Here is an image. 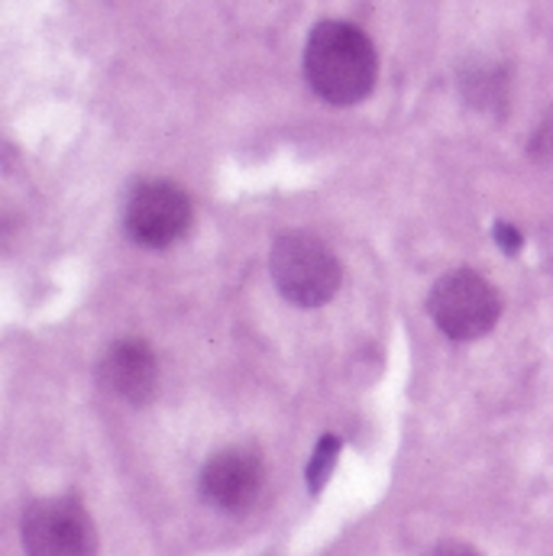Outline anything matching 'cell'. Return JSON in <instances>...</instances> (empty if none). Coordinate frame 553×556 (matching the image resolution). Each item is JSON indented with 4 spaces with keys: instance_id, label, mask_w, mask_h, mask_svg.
Segmentation results:
<instances>
[{
    "instance_id": "1",
    "label": "cell",
    "mask_w": 553,
    "mask_h": 556,
    "mask_svg": "<svg viewBox=\"0 0 553 556\" xmlns=\"http://www.w3.org/2000/svg\"><path fill=\"white\" fill-rule=\"evenodd\" d=\"M379 59L363 29L340 20H324L304 46V78L327 104L350 108L376 88Z\"/></svg>"
},
{
    "instance_id": "2",
    "label": "cell",
    "mask_w": 553,
    "mask_h": 556,
    "mask_svg": "<svg viewBox=\"0 0 553 556\" xmlns=\"http://www.w3.org/2000/svg\"><path fill=\"white\" fill-rule=\"evenodd\" d=\"M269 269L281 298L298 307L327 304L343 281L337 253L307 230H288L278 237L269 253Z\"/></svg>"
},
{
    "instance_id": "3",
    "label": "cell",
    "mask_w": 553,
    "mask_h": 556,
    "mask_svg": "<svg viewBox=\"0 0 553 556\" xmlns=\"http://www.w3.org/2000/svg\"><path fill=\"white\" fill-rule=\"evenodd\" d=\"M427 311L440 333L450 340L469 343L486 337L502 317V298L492 281L473 269H453L440 276L430 288Z\"/></svg>"
},
{
    "instance_id": "4",
    "label": "cell",
    "mask_w": 553,
    "mask_h": 556,
    "mask_svg": "<svg viewBox=\"0 0 553 556\" xmlns=\"http://www.w3.org/2000/svg\"><path fill=\"white\" fill-rule=\"evenodd\" d=\"M26 556H98V531L75 495L39 498L23 511Z\"/></svg>"
},
{
    "instance_id": "5",
    "label": "cell",
    "mask_w": 553,
    "mask_h": 556,
    "mask_svg": "<svg viewBox=\"0 0 553 556\" xmlns=\"http://www.w3.org/2000/svg\"><path fill=\"white\" fill-rule=\"evenodd\" d=\"M194 220L191 198L185 188L165 178L139 181L124 207V227L130 240L146 250H165L178 243Z\"/></svg>"
},
{
    "instance_id": "6",
    "label": "cell",
    "mask_w": 553,
    "mask_h": 556,
    "mask_svg": "<svg viewBox=\"0 0 553 556\" xmlns=\"http://www.w3.org/2000/svg\"><path fill=\"white\" fill-rule=\"evenodd\" d=\"M266 485V463L250 446H230L214 453L201 469V495L227 515L250 511Z\"/></svg>"
},
{
    "instance_id": "7",
    "label": "cell",
    "mask_w": 553,
    "mask_h": 556,
    "mask_svg": "<svg viewBox=\"0 0 553 556\" xmlns=\"http://www.w3.org/2000/svg\"><path fill=\"white\" fill-rule=\"evenodd\" d=\"M101 386L121 402L146 405L159 386V359L142 340H117L98 366Z\"/></svg>"
},
{
    "instance_id": "8",
    "label": "cell",
    "mask_w": 553,
    "mask_h": 556,
    "mask_svg": "<svg viewBox=\"0 0 553 556\" xmlns=\"http://www.w3.org/2000/svg\"><path fill=\"white\" fill-rule=\"evenodd\" d=\"M505 91H508L505 72L495 65L463 72V98L479 111H499L505 104Z\"/></svg>"
},
{
    "instance_id": "9",
    "label": "cell",
    "mask_w": 553,
    "mask_h": 556,
    "mask_svg": "<svg viewBox=\"0 0 553 556\" xmlns=\"http://www.w3.org/2000/svg\"><path fill=\"white\" fill-rule=\"evenodd\" d=\"M340 437H334V433H327V437H321V443H317V450H314V456H311V463H307V489L317 495V492H324V485H327V479H330V472H334V466H337V456H340Z\"/></svg>"
},
{
    "instance_id": "10",
    "label": "cell",
    "mask_w": 553,
    "mask_h": 556,
    "mask_svg": "<svg viewBox=\"0 0 553 556\" xmlns=\"http://www.w3.org/2000/svg\"><path fill=\"white\" fill-rule=\"evenodd\" d=\"M528 152L538 165H548L553 168V108L541 117V124L535 127L531 142H528Z\"/></svg>"
},
{
    "instance_id": "11",
    "label": "cell",
    "mask_w": 553,
    "mask_h": 556,
    "mask_svg": "<svg viewBox=\"0 0 553 556\" xmlns=\"http://www.w3.org/2000/svg\"><path fill=\"white\" fill-rule=\"evenodd\" d=\"M495 243H499L508 256H518V253H521V247H525V237H521V230H518V227H512V224L499 220V224H495Z\"/></svg>"
},
{
    "instance_id": "12",
    "label": "cell",
    "mask_w": 553,
    "mask_h": 556,
    "mask_svg": "<svg viewBox=\"0 0 553 556\" xmlns=\"http://www.w3.org/2000/svg\"><path fill=\"white\" fill-rule=\"evenodd\" d=\"M427 556H482L476 547H469V544H463V541H443V544H437L433 551Z\"/></svg>"
}]
</instances>
